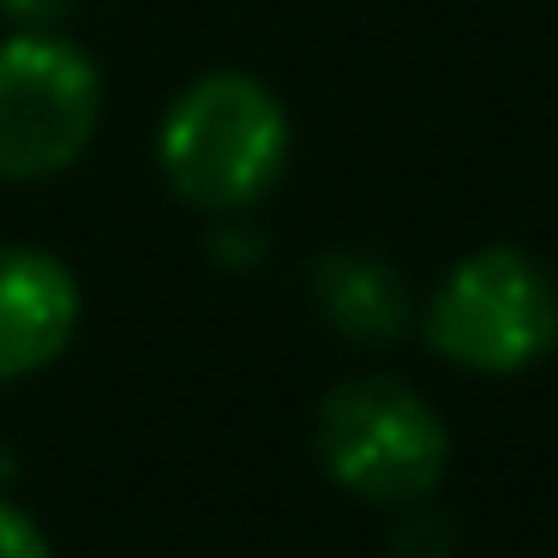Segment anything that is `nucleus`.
Masks as SVG:
<instances>
[{
    "label": "nucleus",
    "mask_w": 558,
    "mask_h": 558,
    "mask_svg": "<svg viewBox=\"0 0 558 558\" xmlns=\"http://www.w3.org/2000/svg\"><path fill=\"white\" fill-rule=\"evenodd\" d=\"M0 558H54L43 522L31 517L19 498H7V493H0Z\"/></svg>",
    "instance_id": "obj_7"
},
{
    "label": "nucleus",
    "mask_w": 558,
    "mask_h": 558,
    "mask_svg": "<svg viewBox=\"0 0 558 558\" xmlns=\"http://www.w3.org/2000/svg\"><path fill=\"white\" fill-rule=\"evenodd\" d=\"M313 457L361 505H421L450 469V426L414 385L366 373L318 402Z\"/></svg>",
    "instance_id": "obj_3"
},
{
    "label": "nucleus",
    "mask_w": 558,
    "mask_h": 558,
    "mask_svg": "<svg viewBox=\"0 0 558 558\" xmlns=\"http://www.w3.org/2000/svg\"><path fill=\"white\" fill-rule=\"evenodd\" d=\"M294 157V121L253 73H198L157 121V169L198 217H241L265 205Z\"/></svg>",
    "instance_id": "obj_1"
},
{
    "label": "nucleus",
    "mask_w": 558,
    "mask_h": 558,
    "mask_svg": "<svg viewBox=\"0 0 558 558\" xmlns=\"http://www.w3.org/2000/svg\"><path fill=\"white\" fill-rule=\"evenodd\" d=\"M426 349L481 378H517L558 349V277L522 246H474L426 294Z\"/></svg>",
    "instance_id": "obj_2"
},
{
    "label": "nucleus",
    "mask_w": 558,
    "mask_h": 558,
    "mask_svg": "<svg viewBox=\"0 0 558 558\" xmlns=\"http://www.w3.org/2000/svg\"><path fill=\"white\" fill-rule=\"evenodd\" d=\"M102 126V66L54 31L0 37V181L37 186L66 174Z\"/></svg>",
    "instance_id": "obj_4"
},
{
    "label": "nucleus",
    "mask_w": 558,
    "mask_h": 558,
    "mask_svg": "<svg viewBox=\"0 0 558 558\" xmlns=\"http://www.w3.org/2000/svg\"><path fill=\"white\" fill-rule=\"evenodd\" d=\"M66 13H73V0H0L7 31H54Z\"/></svg>",
    "instance_id": "obj_8"
},
{
    "label": "nucleus",
    "mask_w": 558,
    "mask_h": 558,
    "mask_svg": "<svg viewBox=\"0 0 558 558\" xmlns=\"http://www.w3.org/2000/svg\"><path fill=\"white\" fill-rule=\"evenodd\" d=\"M313 301L325 325H337L354 342H390L409 330L414 294L397 265H385L366 246H330L313 265Z\"/></svg>",
    "instance_id": "obj_6"
},
{
    "label": "nucleus",
    "mask_w": 558,
    "mask_h": 558,
    "mask_svg": "<svg viewBox=\"0 0 558 558\" xmlns=\"http://www.w3.org/2000/svg\"><path fill=\"white\" fill-rule=\"evenodd\" d=\"M85 289L61 253L37 241L0 246V385L37 378L73 349Z\"/></svg>",
    "instance_id": "obj_5"
}]
</instances>
